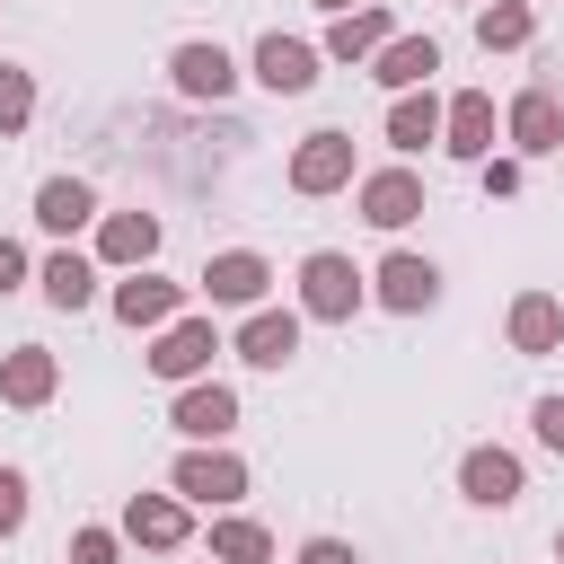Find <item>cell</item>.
I'll return each mask as SVG.
<instances>
[{"label":"cell","instance_id":"obj_24","mask_svg":"<svg viewBox=\"0 0 564 564\" xmlns=\"http://www.w3.org/2000/svg\"><path fill=\"white\" fill-rule=\"evenodd\" d=\"M529 35H538L529 0H494V9H476V44H485V53H520Z\"/></svg>","mask_w":564,"mask_h":564},{"label":"cell","instance_id":"obj_25","mask_svg":"<svg viewBox=\"0 0 564 564\" xmlns=\"http://www.w3.org/2000/svg\"><path fill=\"white\" fill-rule=\"evenodd\" d=\"M44 300H53V308H88V300H97V264L62 247V256L44 264Z\"/></svg>","mask_w":564,"mask_h":564},{"label":"cell","instance_id":"obj_29","mask_svg":"<svg viewBox=\"0 0 564 564\" xmlns=\"http://www.w3.org/2000/svg\"><path fill=\"white\" fill-rule=\"evenodd\" d=\"M18 520H26V485L0 467V538H18Z\"/></svg>","mask_w":564,"mask_h":564},{"label":"cell","instance_id":"obj_27","mask_svg":"<svg viewBox=\"0 0 564 564\" xmlns=\"http://www.w3.org/2000/svg\"><path fill=\"white\" fill-rule=\"evenodd\" d=\"M26 115H35V79H26L18 62H0V141L26 132Z\"/></svg>","mask_w":564,"mask_h":564},{"label":"cell","instance_id":"obj_32","mask_svg":"<svg viewBox=\"0 0 564 564\" xmlns=\"http://www.w3.org/2000/svg\"><path fill=\"white\" fill-rule=\"evenodd\" d=\"M18 282H26V247H18V238H0V300H9Z\"/></svg>","mask_w":564,"mask_h":564},{"label":"cell","instance_id":"obj_26","mask_svg":"<svg viewBox=\"0 0 564 564\" xmlns=\"http://www.w3.org/2000/svg\"><path fill=\"white\" fill-rule=\"evenodd\" d=\"M212 555H220V564H264L273 538H264L256 520H212Z\"/></svg>","mask_w":564,"mask_h":564},{"label":"cell","instance_id":"obj_5","mask_svg":"<svg viewBox=\"0 0 564 564\" xmlns=\"http://www.w3.org/2000/svg\"><path fill=\"white\" fill-rule=\"evenodd\" d=\"M212 352H220V335H212V317H176V326L159 335V352H150V370H159V379H203V370H212Z\"/></svg>","mask_w":564,"mask_h":564},{"label":"cell","instance_id":"obj_20","mask_svg":"<svg viewBox=\"0 0 564 564\" xmlns=\"http://www.w3.org/2000/svg\"><path fill=\"white\" fill-rule=\"evenodd\" d=\"M388 141H397V150L441 141V97H432V88H397V106H388Z\"/></svg>","mask_w":564,"mask_h":564},{"label":"cell","instance_id":"obj_17","mask_svg":"<svg viewBox=\"0 0 564 564\" xmlns=\"http://www.w3.org/2000/svg\"><path fill=\"white\" fill-rule=\"evenodd\" d=\"M97 256L106 264H150L159 256V220L150 212H106L97 220Z\"/></svg>","mask_w":564,"mask_h":564},{"label":"cell","instance_id":"obj_6","mask_svg":"<svg viewBox=\"0 0 564 564\" xmlns=\"http://www.w3.org/2000/svg\"><path fill=\"white\" fill-rule=\"evenodd\" d=\"M176 494H185V502H238V494H247V467H238L229 449H185V458H176Z\"/></svg>","mask_w":564,"mask_h":564},{"label":"cell","instance_id":"obj_15","mask_svg":"<svg viewBox=\"0 0 564 564\" xmlns=\"http://www.w3.org/2000/svg\"><path fill=\"white\" fill-rule=\"evenodd\" d=\"M441 141H449L458 159H485V150H494V97H476V88L449 97V106H441Z\"/></svg>","mask_w":564,"mask_h":564},{"label":"cell","instance_id":"obj_33","mask_svg":"<svg viewBox=\"0 0 564 564\" xmlns=\"http://www.w3.org/2000/svg\"><path fill=\"white\" fill-rule=\"evenodd\" d=\"M317 9H326V18H344V9H361V0H317Z\"/></svg>","mask_w":564,"mask_h":564},{"label":"cell","instance_id":"obj_1","mask_svg":"<svg viewBox=\"0 0 564 564\" xmlns=\"http://www.w3.org/2000/svg\"><path fill=\"white\" fill-rule=\"evenodd\" d=\"M300 308H308V317H326V326H344V317L361 308V273H352V256L317 247V256L300 264Z\"/></svg>","mask_w":564,"mask_h":564},{"label":"cell","instance_id":"obj_13","mask_svg":"<svg viewBox=\"0 0 564 564\" xmlns=\"http://www.w3.org/2000/svg\"><path fill=\"white\" fill-rule=\"evenodd\" d=\"M167 423H176V432H185V441H220V432H229V423H238V397H229V388H220V379H212V388H203V379H194V388H185V397H176V414H167Z\"/></svg>","mask_w":564,"mask_h":564},{"label":"cell","instance_id":"obj_4","mask_svg":"<svg viewBox=\"0 0 564 564\" xmlns=\"http://www.w3.org/2000/svg\"><path fill=\"white\" fill-rule=\"evenodd\" d=\"M423 212V176L414 167H379V176H361V220L370 229H405Z\"/></svg>","mask_w":564,"mask_h":564},{"label":"cell","instance_id":"obj_8","mask_svg":"<svg viewBox=\"0 0 564 564\" xmlns=\"http://www.w3.org/2000/svg\"><path fill=\"white\" fill-rule=\"evenodd\" d=\"M185 308V282H167V273H141L132 264V282H115V317L123 326H167Z\"/></svg>","mask_w":564,"mask_h":564},{"label":"cell","instance_id":"obj_9","mask_svg":"<svg viewBox=\"0 0 564 564\" xmlns=\"http://www.w3.org/2000/svg\"><path fill=\"white\" fill-rule=\"evenodd\" d=\"M256 79H264L273 97H300V88H317V53H308L300 35H264V44H256Z\"/></svg>","mask_w":564,"mask_h":564},{"label":"cell","instance_id":"obj_10","mask_svg":"<svg viewBox=\"0 0 564 564\" xmlns=\"http://www.w3.org/2000/svg\"><path fill=\"white\" fill-rule=\"evenodd\" d=\"M300 352V317L291 308H256L247 326H238V361H256V370H282Z\"/></svg>","mask_w":564,"mask_h":564},{"label":"cell","instance_id":"obj_28","mask_svg":"<svg viewBox=\"0 0 564 564\" xmlns=\"http://www.w3.org/2000/svg\"><path fill=\"white\" fill-rule=\"evenodd\" d=\"M70 564H115V529H79L70 538Z\"/></svg>","mask_w":564,"mask_h":564},{"label":"cell","instance_id":"obj_12","mask_svg":"<svg viewBox=\"0 0 564 564\" xmlns=\"http://www.w3.org/2000/svg\"><path fill=\"white\" fill-rule=\"evenodd\" d=\"M167 70H176V97H212V106H220V97L238 88V70H229V53H220V44H176V62H167Z\"/></svg>","mask_w":564,"mask_h":564},{"label":"cell","instance_id":"obj_18","mask_svg":"<svg viewBox=\"0 0 564 564\" xmlns=\"http://www.w3.org/2000/svg\"><path fill=\"white\" fill-rule=\"evenodd\" d=\"M370 282H379V300H388V308H405V317H414V308H432V300H441V273H432V264H423V256H388V264H379V273H370Z\"/></svg>","mask_w":564,"mask_h":564},{"label":"cell","instance_id":"obj_34","mask_svg":"<svg viewBox=\"0 0 564 564\" xmlns=\"http://www.w3.org/2000/svg\"><path fill=\"white\" fill-rule=\"evenodd\" d=\"M555 555H564V529H555Z\"/></svg>","mask_w":564,"mask_h":564},{"label":"cell","instance_id":"obj_35","mask_svg":"<svg viewBox=\"0 0 564 564\" xmlns=\"http://www.w3.org/2000/svg\"><path fill=\"white\" fill-rule=\"evenodd\" d=\"M212 564H220V555H212Z\"/></svg>","mask_w":564,"mask_h":564},{"label":"cell","instance_id":"obj_11","mask_svg":"<svg viewBox=\"0 0 564 564\" xmlns=\"http://www.w3.org/2000/svg\"><path fill=\"white\" fill-rule=\"evenodd\" d=\"M458 485H467V502L502 511V502H520V458L511 449H467L458 458Z\"/></svg>","mask_w":564,"mask_h":564},{"label":"cell","instance_id":"obj_31","mask_svg":"<svg viewBox=\"0 0 564 564\" xmlns=\"http://www.w3.org/2000/svg\"><path fill=\"white\" fill-rule=\"evenodd\" d=\"M538 441L564 449V397H538Z\"/></svg>","mask_w":564,"mask_h":564},{"label":"cell","instance_id":"obj_30","mask_svg":"<svg viewBox=\"0 0 564 564\" xmlns=\"http://www.w3.org/2000/svg\"><path fill=\"white\" fill-rule=\"evenodd\" d=\"M300 564H361V555H352L344 538H308V546H300Z\"/></svg>","mask_w":564,"mask_h":564},{"label":"cell","instance_id":"obj_19","mask_svg":"<svg viewBox=\"0 0 564 564\" xmlns=\"http://www.w3.org/2000/svg\"><path fill=\"white\" fill-rule=\"evenodd\" d=\"M511 344L520 352H555L564 344V300L555 291H520L511 300Z\"/></svg>","mask_w":564,"mask_h":564},{"label":"cell","instance_id":"obj_21","mask_svg":"<svg viewBox=\"0 0 564 564\" xmlns=\"http://www.w3.org/2000/svg\"><path fill=\"white\" fill-rule=\"evenodd\" d=\"M0 397H9V405H44V397H53V352H44V344H18V352L0 361Z\"/></svg>","mask_w":564,"mask_h":564},{"label":"cell","instance_id":"obj_22","mask_svg":"<svg viewBox=\"0 0 564 564\" xmlns=\"http://www.w3.org/2000/svg\"><path fill=\"white\" fill-rule=\"evenodd\" d=\"M379 44H388V9H344V18L326 26V53H335V62H370Z\"/></svg>","mask_w":564,"mask_h":564},{"label":"cell","instance_id":"obj_2","mask_svg":"<svg viewBox=\"0 0 564 564\" xmlns=\"http://www.w3.org/2000/svg\"><path fill=\"white\" fill-rule=\"evenodd\" d=\"M352 185V132H308L291 150V194H335Z\"/></svg>","mask_w":564,"mask_h":564},{"label":"cell","instance_id":"obj_7","mask_svg":"<svg viewBox=\"0 0 564 564\" xmlns=\"http://www.w3.org/2000/svg\"><path fill=\"white\" fill-rule=\"evenodd\" d=\"M432 70H441V44L432 35H388L370 53V79L379 88H432Z\"/></svg>","mask_w":564,"mask_h":564},{"label":"cell","instance_id":"obj_14","mask_svg":"<svg viewBox=\"0 0 564 564\" xmlns=\"http://www.w3.org/2000/svg\"><path fill=\"white\" fill-rule=\"evenodd\" d=\"M123 538L132 546H185V502L176 494H132L123 502Z\"/></svg>","mask_w":564,"mask_h":564},{"label":"cell","instance_id":"obj_23","mask_svg":"<svg viewBox=\"0 0 564 564\" xmlns=\"http://www.w3.org/2000/svg\"><path fill=\"white\" fill-rule=\"evenodd\" d=\"M35 220H44V229H62V238H70V229H88V220H97V194H88V185H79V176H53V185H44V194H35Z\"/></svg>","mask_w":564,"mask_h":564},{"label":"cell","instance_id":"obj_3","mask_svg":"<svg viewBox=\"0 0 564 564\" xmlns=\"http://www.w3.org/2000/svg\"><path fill=\"white\" fill-rule=\"evenodd\" d=\"M264 282H273V264H264L256 247H229V256H212V264H203L212 308H264Z\"/></svg>","mask_w":564,"mask_h":564},{"label":"cell","instance_id":"obj_16","mask_svg":"<svg viewBox=\"0 0 564 564\" xmlns=\"http://www.w3.org/2000/svg\"><path fill=\"white\" fill-rule=\"evenodd\" d=\"M511 141H520L529 159H546V150H564V106H555L546 88H529V97H511Z\"/></svg>","mask_w":564,"mask_h":564}]
</instances>
